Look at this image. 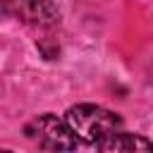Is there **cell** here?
<instances>
[{"mask_svg": "<svg viewBox=\"0 0 153 153\" xmlns=\"http://www.w3.org/2000/svg\"><path fill=\"white\" fill-rule=\"evenodd\" d=\"M65 120H67L69 129L74 131V136L81 141H88V143H93L100 136H105L108 131H115L122 127V117L117 112L105 110V108L93 105V103L72 105L65 112Z\"/></svg>", "mask_w": 153, "mask_h": 153, "instance_id": "obj_1", "label": "cell"}, {"mask_svg": "<svg viewBox=\"0 0 153 153\" xmlns=\"http://www.w3.org/2000/svg\"><path fill=\"white\" fill-rule=\"evenodd\" d=\"M24 136L31 139L43 151H76L79 139L69 129L67 120H60L57 115H38L24 127Z\"/></svg>", "mask_w": 153, "mask_h": 153, "instance_id": "obj_2", "label": "cell"}, {"mask_svg": "<svg viewBox=\"0 0 153 153\" xmlns=\"http://www.w3.org/2000/svg\"><path fill=\"white\" fill-rule=\"evenodd\" d=\"M2 12L36 29H55L62 14L53 0H2Z\"/></svg>", "mask_w": 153, "mask_h": 153, "instance_id": "obj_3", "label": "cell"}, {"mask_svg": "<svg viewBox=\"0 0 153 153\" xmlns=\"http://www.w3.org/2000/svg\"><path fill=\"white\" fill-rule=\"evenodd\" d=\"M98 151H115V153H134V151H153V141L143 139L139 134H127V131H108L98 141L91 143Z\"/></svg>", "mask_w": 153, "mask_h": 153, "instance_id": "obj_4", "label": "cell"}]
</instances>
